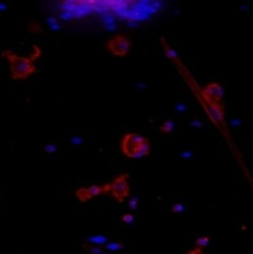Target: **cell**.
<instances>
[{
  "instance_id": "52a82bcc",
  "label": "cell",
  "mask_w": 253,
  "mask_h": 254,
  "mask_svg": "<svg viewBox=\"0 0 253 254\" xmlns=\"http://www.w3.org/2000/svg\"><path fill=\"white\" fill-rule=\"evenodd\" d=\"M204 98L207 99L209 103H219V101L222 98V89L218 84L209 85L208 87L203 90Z\"/></svg>"
},
{
  "instance_id": "6da1fadb",
  "label": "cell",
  "mask_w": 253,
  "mask_h": 254,
  "mask_svg": "<svg viewBox=\"0 0 253 254\" xmlns=\"http://www.w3.org/2000/svg\"><path fill=\"white\" fill-rule=\"evenodd\" d=\"M167 0H55L59 16L66 21L100 17L107 21L135 24L158 13Z\"/></svg>"
},
{
  "instance_id": "9c48e42d",
  "label": "cell",
  "mask_w": 253,
  "mask_h": 254,
  "mask_svg": "<svg viewBox=\"0 0 253 254\" xmlns=\"http://www.w3.org/2000/svg\"><path fill=\"white\" fill-rule=\"evenodd\" d=\"M173 128H174V122L167 121L160 127V131L162 133H170L171 131L173 130Z\"/></svg>"
},
{
  "instance_id": "8992f818",
  "label": "cell",
  "mask_w": 253,
  "mask_h": 254,
  "mask_svg": "<svg viewBox=\"0 0 253 254\" xmlns=\"http://www.w3.org/2000/svg\"><path fill=\"white\" fill-rule=\"evenodd\" d=\"M104 194L103 186H90L87 188H80L76 191V197L80 201V203H85V201L91 200L93 197Z\"/></svg>"
},
{
  "instance_id": "7c38bea8",
  "label": "cell",
  "mask_w": 253,
  "mask_h": 254,
  "mask_svg": "<svg viewBox=\"0 0 253 254\" xmlns=\"http://www.w3.org/2000/svg\"><path fill=\"white\" fill-rule=\"evenodd\" d=\"M132 220H133V217H132L131 214H127V215H125V217L122 218V221H123V222H127V223L131 222Z\"/></svg>"
},
{
  "instance_id": "277c9868",
  "label": "cell",
  "mask_w": 253,
  "mask_h": 254,
  "mask_svg": "<svg viewBox=\"0 0 253 254\" xmlns=\"http://www.w3.org/2000/svg\"><path fill=\"white\" fill-rule=\"evenodd\" d=\"M128 177V174H121L109 184V193L119 203H122L127 198L130 197V186H129Z\"/></svg>"
},
{
  "instance_id": "5b68a950",
  "label": "cell",
  "mask_w": 253,
  "mask_h": 254,
  "mask_svg": "<svg viewBox=\"0 0 253 254\" xmlns=\"http://www.w3.org/2000/svg\"><path fill=\"white\" fill-rule=\"evenodd\" d=\"M130 47L131 42L129 40V38L121 35L115 36L107 42L108 51L112 54L120 57H125L128 54Z\"/></svg>"
},
{
  "instance_id": "30bf717a",
  "label": "cell",
  "mask_w": 253,
  "mask_h": 254,
  "mask_svg": "<svg viewBox=\"0 0 253 254\" xmlns=\"http://www.w3.org/2000/svg\"><path fill=\"white\" fill-rule=\"evenodd\" d=\"M209 242V237H203V238H199L196 240V244H197L198 248H202L204 246H207Z\"/></svg>"
},
{
  "instance_id": "ba28073f",
  "label": "cell",
  "mask_w": 253,
  "mask_h": 254,
  "mask_svg": "<svg viewBox=\"0 0 253 254\" xmlns=\"http://www.w3.org/2000/svg\"><path fill=\"white\" fill-rule=\"evenodd\" d=\"M208 111L210 116L217 123L223 121V109L219 103H209Z\"/></svg>"
},
{
  "instance_id": "7a4b0ae2",
  "label": "cell",
  "mask_w": 253,
  "mask_h": 254,
  "mask_svg": "<svg viewBox=\"0 0 253 254\" xmlns=\"http://www.w3.org/2000/svg\"><path fill=\"white\" fill-rule=\"evenodd\" d=\"M2 56L6 57L10 64L11 77L14 80H24L36 73V66L34 64L35 57H23L13 53V51L7 50L2 52Z\"/></svg>"
},
{
  "instance_id": "8fae6325",
  "label": "cell",
  "mask_w": 253,
  "mask_h": 254,
  "mask_svg": "<svg viewBox=\"0 0 253 254\" xmlns=\"http://www.w3.org/2000/svg\"><path fill=\"white\" fill-rule=\"evenodd\" d=\"M172 211H173V212H183V211H184V205L180 204V203L175 204V205H173Z\"/></svg>"
},
{
  "instance_id": "3957f363",
  "label": "cell",
  "mask_w": 253,
  "mask_h": 254,
  "mask_svg": "<svg viewBox=\"0 0 253 254\" xmlns=\"http://www.w3.org/2000/svg\"><path fill=\"white\" fill-rule=\"evenodd\" d=\"M121 152L128 158H142L151 152V144L146 137L136 133H128L122 137Z\"/></svg>"
}]
</instances>
